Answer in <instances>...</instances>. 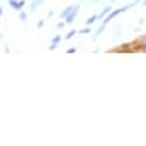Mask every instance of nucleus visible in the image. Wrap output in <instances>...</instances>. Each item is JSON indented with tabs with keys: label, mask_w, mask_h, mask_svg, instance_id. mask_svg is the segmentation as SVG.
Masks as SVG:
<instances>
[{
	"label": "nucleus",
	"mask_w": 146,
	"mask_h": 146,
	"mask_svg": "<svg viewBox=\"0 0 146 146\" xmlns=\"http://www.w3.org/2000/svg\"><path fill=\"white\" fill-rule=\"evenodd\" d=\"M110 12H111V7H110V5H106V7H105V9H103L100 13H98V20H103V18L106 17Z\"/></svg>",
	"instance_id": "20e7f679"
},
{
	"label": "nucleus",
	"mask_w": 146,
	"mask_h": 146,
	"mask_svg": "<svg viewBox=\"0 0 146 146\" xmlns=\"http://www.w3.org/2000/svg\"><path fill=\"white\" fill-rule=\"evenodd\" d=\"M76 33H78V30H70V32L65 35V40H70V38H73V36L76 35Z\"/></svg>",
	"instance_id": "9b49d317"
},
{
	"label": "nucleus",
	"mask_w": 146,
	"mask_h": 146,
	"mask_svg": "<svg viewBox=\"0 0 146 146\" xmlns=\"http://www.w3.org/2000/svg\"><path fill=\"white\" fill-rule=\"evenodd\" d=\"M43 25H45V20L42 18V20H38V23H36V28H43Z\"/></svg>",
	"instance_id": "ddd939ff"
},
{
	"label": "nucleus",
	"mask_w": 146,
	"mask_h": 146,
	"mask_svg": "<svg viewBox=\"0 0 146 146\" xmlns=\"http://www.w3.org/2000/svg\"><path fill=\"white\" fill-rule=\"evenodd\" d=\"M145 23H146V18H145Z\"/></svg>",
	"instance_id": "412c9836"
},
{
	"label": "nucleus",
	"mask_w": 146,
	"mask_h": 146,
	"mask_svg": "<svg viewBox=\"0 0 146 146\" xmlns=\"http://www.w3.org/2000/svg\"><path fill=\"white\" fill-rule=\"evenodd\" d=\"M9 5L13 10L20 12V10H23V7H25V0H9Z\"/></svg>",
	"instance_id": "f03ea898"
},
{
	"label": "nucleus",
	"mask_w": 146,
	"mask_h": 146,
	"mask_svg": "<svg viewBox=\"0 0 146 146\" xmlns=\"http://www.w3.org/2000/svg\"><path fill=\"white\" fill-rule=\"evenodd\" d=\"M136 43H138V45H141V46L146 50V35L138 36V38H136Z\"/></svg>",
	"instance_id": "0eeeda50"
},
{
	"label": "nucleus",
	"mask_w": 146,
	"mask_h": 146,
	"mask_svg": "<svg viewBox=\"0 0 146 146\" xmlns=\"http://www.w3.org/2000/svg\"><path fill=\"white\" fill-rule=\"evenodd\" d=\"M2 15H3V10H2V7H0V17H2Z\"/></svg>",
	"instance_id": "f3484780"
},
{
	"label": "nucleus",
	"mask_w": 146,
	"mask_h": 146,
	"mask_svg": "<svg viewBox=\"0 0 146 146\" xmlns=\"http://www.w3.org/2000/svg\"><path fill=\"white\" fill-rule=\"evenodd\" d=\"M43 2H45V0H32V2H30V7H28V10H30V12H36V10H38V7H40Z\"/></svg>",
	"instance_id": "7ed1b4c3"
},
{
	"label": "nucleus",
	"mask_w": 146,
	"mask_h": 146,
	"mask_svg": "<svg viewBox=\"0 0 146 146\" xmlns=\"http://www.w3.org/2000/svg\"><path fill=\"white\" fill-rule=\"evenodd\" d=\"M65 25H66V23H65V20H63V22H58V23H56V28H58V30H62Z\"/></svg>",
	"instance_id": "4468645a"
},
{
	"label": "nucleus",
	"mask_w": 146,
	"mask_h": 146,
	"mask_svg": "<svg viewBox=\"0 0 146 146\" xmlns=\"http://www.w3.org/2000/svg\"><path fill=\"white\" fill-rule=\"evenodd\" d=\"M62 40H63V36H62V35H55L53 38H52V42H50V43H52V45H60V43H62Z\"/></svg>",
	"instance_id": "1a4fd4ad"
},
{
	"label": "nucleus",
	"mask_w": 146,
	"mask_h": 146,
	"mask_svg": "<svg viewBox=\"0 0 146 146\" xmlns=\"http://www.w3.org/2000/svg\"><path fill=\"white\" fill-rule=\"evenodd\" d=\"M56 48H58V45H52V43H50V46H48L50 52H53V50H56Z\"/></svg>",
	"instance_id": "2eb2a0df"
},
{
	"label": "nucleus",
	"mask_w": 146,
	"mask_h": 146,
	"mask_svg": "<svg viewBox=\"0 0 146 146\" xmlns=\"http://www.w3.org/2000/svg\"><path fill=\"white\" fill-rule=\"evenodd\" d=\"M110 2H116V0H110Z\"/></svg>",
	"instance_id": "6ab92c4d"
},
{
	"label": "nucleus",
	"mask_w": 146,
	"mask_h": 146,
	"mask_svg": "<svg viewBox=\"0 0 146 146\" xmlns=\"http://www.w3.org/2000/svg\"><path fill=\"white\" fill-rule=\"evenodd\" d=\"M105 28H106V25H105V23H101V27L98 28V30H96L95 33H93V40H96V38H98V36H100L101 33H103V32H105Z\"/></svg>",
	"instance_id": "423d86ee"
},
{
	"label": "nucleus",
	"mask_w": 146,
	"mask_h": 146,
	"mask_svg": "<svg viewBox=\"0 0 146 146\" xmlns=\"http://www.w3.org/2000/svg\"><path fill=\"white\" fill-rule=\"evenodd\" d=\"M75 52H76V48H68L66 50V53H75Z\"/></svg>",
	"instance_id": "dca6fc26"
},
{
	"label": "nucleus",
	"mask_w": 146,
	"mask_h": 146,
	"mask_svg": "<svg viewBox=\"0 0 146 146\" xmlns=\"http://www.w3.org/2000/svg\"><path fill=\"white\" fill-rule=\"evenodd\" d=\"M73 7H75V5H68L66 9H63V10H62V13H60V18L63 20V18L66 17V15H68V13H70V12H72V10H73Z\"/></svg>",
	"instance_id": "39448f33"
},
{
	"label": "nucleus",
	"mask_w": 146,
	"mask_h": 146,
	"mask_svg": "<svg viewBox=\"0 0 146 146\" xmlns=\"http://www.w3.org/2000/svg\"><path fill=\"white\" fill-rule=\"evenodd\" d=\"M27 12H23V10H20V20L23 22V23H27Z\"/></svg>",
	"instance_id": "f8f14e48"
},
{
	"label": "nucleus",
	"mask_w": 146,
	"mask_h": 146,
	"mask_svg": "<svg viewBox=\"0 0 146 146\" xmlns=\"http://www.w3.org/2000/svg\"><path fill=\"white\" fill-rule=\"evenodd\" d=\"M143 3H145V5H146V0H143Z\"/></svg>",
	"instance_id": "a211bd4d"
},
{
	"label": "nucleus",
	"mask_w": 146,
	"mask_h": 146,
	"mask_svg": "<svg viewBox=\"0 0 146 146\" xmlns=\"http://www.w3.org/2000/svg\"><path fill=\"white\" fill-rule=\"evenodd\" d=\"M78 12H80V5H75L72 12H70V13H68V15H66V17L63 18L65 23H66V25L73 23V22H75V18H76V15H78Z\"/></svg>",
	"instance_id": "f257e3e1"
},
{
	"label": "nucleus",
	"mask_w": 146,
	"mask_h": 146,
	"mask_svg": "<svg viewBox=\"0 0 146 146\" xmlns=\"http://www.w3.org/2000/svg\"><path fill=\"white\" fill-rule=\"evenodd\" d=\"M88 33H91V27H88V25H86L85 28L78 30V33H76V35H88Z\"/></svg>",
	"instance_id": "9d476101"
},
{
	"label": "nucleus",
	"mask_w": 146,
	"mask_h": 146,
	"mask_svg": "<svg viewBox=\"0 0 146 146\" xmlns=\"http://www.w3.org/2000/svg\"><path fill=\"white\" fill-rule=\"evenodd\" d=\"M96 20H98V15H91V17H88L86 20H85V23H86L88 27H91V25H93V23H95Z\"/></svg>",
	"instance_id": "6e6552de"
},
{
	"label": "nucleus",
	"mask_w": 146,
	"mask_h": 146,
	"mask_svg": "<svg viewBox=\"0 0 146 146\" xmlns=\"http://www.w3.org/2000/svg\"><path fill=\"white\" fill-rule=\"evenodd\" d=\"M0 40H2V35H0Z\"/></svg>",
	"instance_id": "aec40b11"
}]
</instances>
